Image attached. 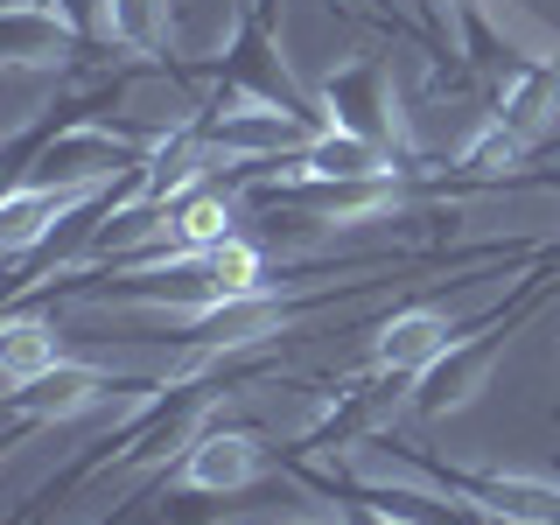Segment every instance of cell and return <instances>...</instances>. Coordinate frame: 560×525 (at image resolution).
Returning <instances> with one entry per match:
<instances>
[{"mask_svg":"<svg viewBox=\"0 0 560 525\" xmlns=\"http://www.w3.org/2000/svg\"><path fill=\"white\" fill-rule=\"evenodd\" d=\"M315 113H323V127L364 133V140H378V148H393L399 162H413L407 113H399V92H393V78H385L378 57H350V63L329 70V78L315 84Z\"/></svg>","mask_w":560,"mask_h":525,"instance_id":"3957f363","label":"cell"},{"mask_svg":"<svg viewBox=\"0 0 560 525\" xmlns=\"http://www.w3.org/2000/svg\"><path fill=\"white\" fill-rule=\"evenodd\" d=\"M84 8V28H92V43L119 49V57H162L175 49V8L168 0H78Z\"/></svg>","mask_w":560,"mask_h":525,"instance_id":"8992f818","label":"cell"},{"mask_svg":"<svg viewBox=\"0 0 560 525\" xmlns=\"http://www.w3.org/2000/svg\"><path fill=\"white\" fill-rule=\"evenodd\" d=\"M70 525H113V518H105V512H84V518H70Z\"/></svg>","mask_w":560,"mask_h":525,"instance_id":"9c48e42d","label":"cell"},{"mask_svg":"<svg viewBox=\"0 0 560 525\" xmlns=\"http://www.w3.org/2000/svg\"><path fill=\"white\" fill-rule=\"evenodd\" d=\"M154 385V372H105V364H84V358H63L57 372L28 378L8 393V413H14V434L28 428H63V420H84V413H105V407H133L140 393Z\"/></svg>","mask_w":560,"mask_h":525,"instance_id":"6da1fadb","label":"cell"},{"mask_svg":"<svg viewBox=\"0 0 560 525\" xmlns=\"http://www.w3.org/2000/svg\"><path fill=\"white\" fill-rule=\"evenodd\" d=\"M504 329H512V315H483V323H463V337H455L434 364H420V372L407 378V413L413 420H448L463 413L469 399L490 385V372H498L504 358Z\"/></svg>","mask_w":560,"mask_h":525,"instance_id":"7a4b0ae2","label":"cell"},{"mask_svg":"<svg viewBox=\"0 0 560 525\" xmlns=\"http://www.w3.org/2000/svg\"><path fill=\"white\" fill-rule=\"evenodd\" d=\"M273 463V442L245 420H210V428L175 455L168 469V498H238L267 477Z\"/></svg>","mask_w":560,"mask_h":525,"instance_id":"277c9868","label":"cell"},{"mask_svg":"<svg viewBox=\"0 0 560 525\" xmlns=\"http://www.w3.org/2000/svg\"><path fill=\"white\" fill-rule=\"evenodd\" d=\"M337 512H343V525H393V518H385V504H378V498H358V504H337Z\"/></svg>","mask_w":560,"mask_h":525,"instance_id":"ba28073f","label":"cell"},{"mask_svg":"<svg viewBox=\"0 0 560 525\" xmlns=\"http://www.w3.org/2000/svg\"><path fill=\"white\" fill-rule=\"evenodd\" d=\"M63 358H70V350L57 337V315H35L28 302H14L8 337H0V378H8V393L28 385V378H43V372H57Z\"/></svg>","mask_w":560,"mask_h":525,"instance_id":"52a82bcc","label":"cell"},{"mask_svg":"<svg viewBox=\"0 0 560 525\" xmlns=\"http://www.w3.org/2000/svg\"><path fill=\"white\" fill-rule=\"evenodd\" d=\"M455 337H463V315H448V308H434V302H407V308H393L372 329V358H364V364L413 378L420 364H434Z\"/></svg>","mask_w":560,"mask_h":525,"instance_id":"5b68a950","label":"cell"},{"mask_svg":"<svg viewBox=\"0 0 560 525\" xmlns=\"http://www.w3.org/2000/svg\"><path fill=\"white\" fill-rule=\"evenodd\" d=\"M294 525H343V512L337 518H294Z\"/></svg>","mask_w":560,"mask_h":525,"instance_id":"30bf717a","label":"cell"}]
</instances>
